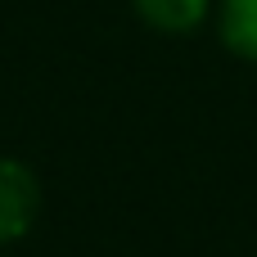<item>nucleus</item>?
<instances>
[{
	"label": "nucleus",
	"mask_w": 257,
	"mask_h": 257,
	"mask_svg": "<svg viewBox=\"0 0 257 257\" xmlns=\"http://www.w3.org/2000/svg\"><path fill=\"white\" fill-rule=\"evenodd\" d=\"M36 212H41V185H36V176L23 163L0 158V244L23 239L32 230Z\"/></svg>",
	"instance_id": "obj_1"
},
{
	"label": "nucleus",
	"mask_w": 257,
	"mask_h": 257,
	"mask_svg": "<svg viewBox=\"0 0 257 257\" xmlns=\"http://www.w3.org/2000/svg\"><path fill=\"white\" fill-rule=\"evenodd\" d=\"M221 41L257 63V0H226L221 5Z\"/></svg>",
	"instance_id": "obj_3"
},
{
	"label": "nucleus",
	"mask_w": 257,
	"mask_h": 257,
	"mask_svg": "<svg viewBox=\"0 0 257 257\" xmlns=\"http://www.w3.org/2000/svg\"><path fill=\"white\" fill-rule=\"evenodd\" d=\"M154 32H194L208 18V0H131Z\"/></svg>",
	"instance_id": "obj_2"
}]
</instances>
